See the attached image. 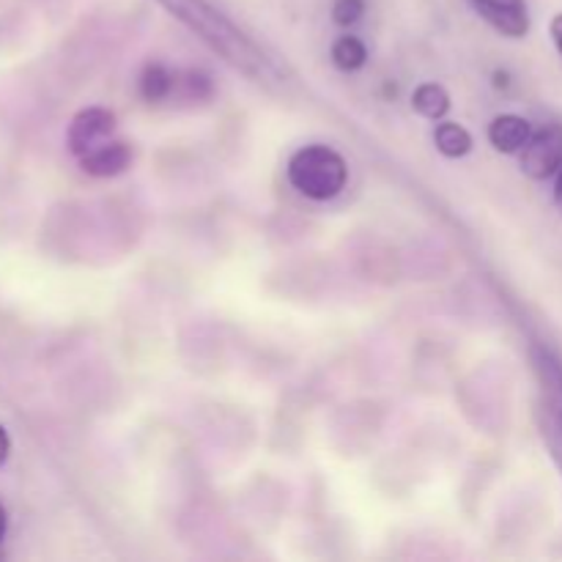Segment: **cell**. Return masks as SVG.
<instances>
[{"label": "cell", "instance_id": "cell-14", "mask_svg": "<svg viewBox=\"0 0 562 562\" xmlns=\"http://www.w3.org/2000/svg\"><path fill=\"white\" fill-rule=\"evenodd\" d=\"M366 16V0H335L333 22L338 27H351Z\"/></svg>", "mask_w": 562, "mask_h": 562}, {"label": "cell", "instance_id": "cell-12", "mask_svg": "<svg viewBox=\"0 0 562 562\" xmlns=\"http://www.w3.org/2000/svg\"><path fill=\"white\" fill-rule=\"evenodd\" d=\"M329 58H333L335 69L346 71V75H355V71H360L368 64V47L360 36L346 33V36H338L333 42Z\"/></svg>", "mask_w": 562, "mask_h": 562}, {"label": "cell", "instance_id": "cell-13", "mask_svg": "<svg viewBox=\"0 0 562 562\" xmlns=\"http://www.w3.org/2000/svg\"><path fill=\"white\" fill-rule=\"evenodd\" d=\"M176 80H179V75L165 64H148L140 75V97L154 104L165 102L176 91Z\"/></svg>", "mask_w": 562, "mask_h": 562}, {"label": "cell", "instance_id": "cell-6", "mask_svg": "<svg viewBox=\"0 0 562 562\" xmlns=\"http://www.w3.org/2000/svg\"><path fill=\"white\" fill-rule=\"evenodd\" d=\"M80 170L91 179H115V176L126 173L135 162V151H132L130 143L124 140H108L102 146H97L93 151L82 154Z\"/></svg>", "mask_w": 562, "mask_h": 562}, {"label": "cell", "instance_id": "cell-18", "mask_svg": "<svg viewBox=\"0 0 562 562\" xmlns=\"http://www.w3.org/2000/svg\"><path fill=\"white\" fill-rule=\"evenodd\" d=\"M552 198H554V203H558V209L562 212V168L558 170V176H554V190H552Z\"/></svg>", "mask_w": 562, "mask_h": 562}, {"label": "cell", "instance_id": "cell-3", "mask_svg": "<svg viewBox=\"0 0 562 562\" xmlns=\"http://www.w3.org/2000/svg\"><path fill=\"white\" fill-rule=\"evenodd\" d=\"M519 168L527 179L549 181L562 168V124H547L532 132L519 151Z\"/></svg>", "mask_w": 562, "mask_h": 562}, {"label": "cell", "instance_id": "cell-7", "mask_svg": "<svg viewBox=\"0 0 562 562\" xmlns=\"http://www.w3.org/2000/svg\"><path fill=\"white\" fill-rule=\"evenodd\" d=\"M532 124L530 119H525V115L519 113H499L494 115L492 124H488V143H492V148L497 154H519L521 148L527 146V140L532 137Z\"/></svg>", "mask_w": 562, "mask_h": 562}, {"label": "cell", "instance_id": "cell-1", "mask_svg": "<svg viewBox=\"0 0 562 562\" xmlns=\"http://www.w3.org/2000/svg\"><path fill=\"white\" fill-rule=\"evenodd\" d=\"M162 5L176 22L195 33L214 55L225 60L231 69L241 71L245 77L256 82H280L285 69H280L278 60L250 36L241 31L236 22L220 9H214L209 0H154Z\"/></svg>", "mask_w": 562, "mask_h": 562}, {"label": "cell", "instance_id": "cell-2", "mask_svg": "<svg viewBox=\"0 0 562 562\" xmlns=\"http://www.w3.org/2000/svg\"><path fill=\"white\" fill-rule=\"evenodd\" d=\"M285 179L307 201H333L349 184V165L344 154L335 151L333 146L324 143H311L302 146L300 151L291 154L285 165Z\"/></svg>", "mask_w": 562, "mask_h": 562}, {"label": "cell", "instance_id": "cell-15", "mask_svg": "<svg viewBox=\"0 0 562 562\" xmlns=\"http://www.w3.org/2000/svg\"><path fill=\"white\" fill-rule=\"evenodd\" d=\"M181 88H184V97L190 99H209L212 97V80L203 71H184L181 75Z\"/></svg>", "mask_w": 562, "mask_h": 562}, {"label": "cell", "instance_id": "cell-5", "mask_svg": "<svg viewBox=\"0 0 562 562\" xmlns=\"http://www.w3.org/2000/svg\"><path fill=\"white\" fill-rule=\"evenodd\" d=\"M467 3L499 36L525 38L530 33L532 22L530 11H527V0H467Z\"/></svg>", "mask_w": 562, "mask_h": 562}, {"label": "cell", "instance_id": "cell-4", "mask_svg": "<svg viewBox=\"0 0 562 562\" xmlns=\"http://www.w3.org/2000/svg\"><path fill=\"white\" fill-rule=\"evenodd\" d=\"M115 130H119V119H115L113 110L108 108H82L80 113H75V119L66 126V148H69L71 157L80 159L82 154L93 151L102 143L113 140Z\"/></svg>", "mask_w": 562, "mask_h": 562}, {"label": "cell", "instance_id": "cell-10", "mask_svg": "<svg viewBox=\"0 0 562 562\" xmlns=\"http://www.w3.org/2000/svg\"><path fill=\"white\" fill-rule=\"evenodd\" d=\"M434 146L445 159H464L475 148V140H472V132L464 124L442 119L434 126Z\"/></svg>", "mask_w": 562, "mask_h": 562}, {"label": "cell", "instance_id": "cell-11", "mask_svg": "<svg viewBox=\"0 0 562 562\" xmlns=\"http://www.w3.org/2000/svg\"><path fill=\"white\" fill-rule=\"evenodd\" d=\"M536 423L538 434H541L543 445H547L549 456H552V461L558 464L562 475V412L541 398V404L536 406Z\"/></svg>", "mask_w": 562, "mask_h": 562}, {"label": "cell", "instance_id": "cell-8", "mask_svg": "<svg viewBox=\"0 0 562 562\" xmlns=\"http://www.w3.org/2000/svg\"><path fill=\"white\" fill-rule=\"evenodd\" d=\"M530 362L538 382H541L543 387V401H549L554 409L562 412V360L552 349H549V346L532 344Z\"/></svg>", "mask_w": 562, "mask_h": 562}, {"label": "cell", "instance_id": "cell-17", "mask_svg": "<svg viewBox=\"0 0 562 562\" xmlns=\"http://www.w3.org/2000/svg\"><path fill=\"white\" fill-rule=\"evenodd\" d=\"M9 456H11V437H9V431L0 426V467L9 461Z\"/></svg>", "mask_w": 562, "mask_h": 562}, {"label": "cell", "instance_id": "cell-9", "mask_svg": "<svg viewBox=\"0 0 562 562\" xmlns=\"http://www.w3.org/2000/svg\"><path fill=\"white\" fill-rule=\"evenodd\" d=\"M412 110H415L420 119H428V121H442L448 119L450 108H453V99H450L448 88L442 86V82H420V86L412 91Z\"/></svg>", "mask_w": 562, "mask_h": 562}, {"label": "cell", "instance_id": "cell-16", "mask_svg": "<svg viewBox=\"0 0 562 562\" xmlns=\"http://www.w3.org/2000/svg\"><path fill=\"white\" fill-rule=\"evenodd\" d=\"M549 36H552L554 49H558L562 58V11H558V14L552 16V22H549Z\"/></svg>", "mask_w": 562, "mask_h": 562}, {"label": "cell", "instance_id": "cell-19", "mask_svg": "<svg viewBox=\"0 0 562 562\" xmlns=\"http://www.w3.org/2000/svg\"><path fill=\"white\" fill-rule=\"evenodd\" d=\"M5 530H9V514H5L3 503H0V543H3V538H5Z\"/></svg>", "mask_w": 562, "mask_h": 562}]
</instances>
